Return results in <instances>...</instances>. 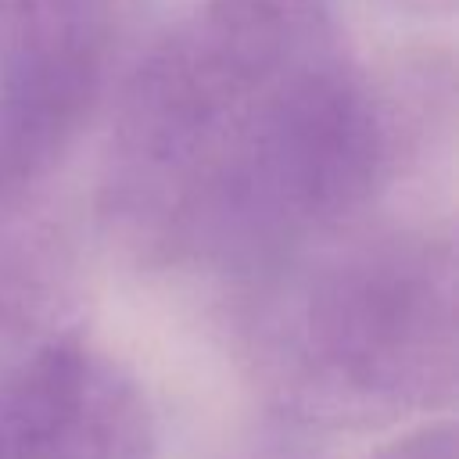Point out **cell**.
<instances>
[{"instance_id": "obj_1", "label": "cell", "mask_w": 459, "mask_h": 459, "mask_svg": "<svg viewBox=\"0 0 459 459\" xmlns=\"http://www.w3.org/2000/svg\"><path fill=\"white\" fill-rule=\"evenodd\" d=\"M362 82L283 0H215L136 72L111 186L151 247L258 258L348 212L377 179Z\"/></svg>"}, {"instance_id": "obj_2", "label": "cell", "mask_w": 459, "mask_h": 459, "mask_svg": "<svg viewBox=\"0 0 459 459\" xmlns=\"http://www.w3.org/2000/svg\"><path fill=\"white\" fill-rule=\"evenodd\" d=\"M276 377L312 405L377 409L452 373V269L434 247L355 244L305 273L269 319Z\"/></svg>"}, {"instance_id": "obj_3", "label": "cell", "mask_w": 459, "mask_h": 459, "mask_svg": "<svg viewBox=\"0 0 459 459\" xmlns=\"http://www.w3.org/2000/svg\"><path fill=\"white\" fill-rule=\"evenodd\" d=\"M111 0H0V212L82 133L108 68Z\"/></svg>"}, {"instance_id": "obj_4", "label": "cell", "mask_w": 459, "mask_h": 459, "mask_svg": "<svg viewBox=\"0 0 459 459\" xmlns=\"http://www.w3.org/2000/svg\"><path fill=\"white\" fill-rule=\"evenodd\" d=\"M151 412L136 384L61 341L0 380V459H151Z\"/></svg>"}, {"instance_id": "obj_5", "label": "cell", "mask_w": 459, "mask_h": 459, "mask_svg": "<svg viewBox=\"0 0 459 459\" xmlns=\"http://www.w3.org/2000/svg\"><path fill=\"white\" fill-rule=\"evenodd\" d=\"M380 459H455V437L445 427L441 430H427V434H416L409 441H398Z\"/></svg>"}]
</instances>
